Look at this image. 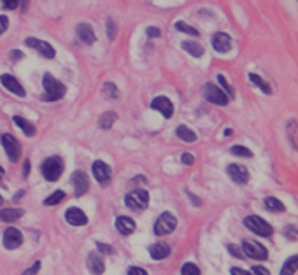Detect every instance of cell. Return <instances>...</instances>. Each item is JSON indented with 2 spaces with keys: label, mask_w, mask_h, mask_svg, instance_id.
<instances>
[{
  "label": "cell",
  "mask_w": 298,
  "mask_h": 275,
  "mask_svg": "<svg viewBox=\"0 0 298 275\" xmlns=\"http://www.w3.org/2000/svg\"><path fill=\"white\" fill-rule=\"evenodd\" d=\"M42 83H44V90H46V95H44L46 100H60L65 95V86L60 81H56L51 74L44 75Z\"/></svg>",
  "instance_id": "1"
},
{
  "label": "cell",
  "mask_w": 298,
  "mask_h": 275,
  "mask_svg": "<svg viewBox=\"0 0 298 275\" xmlns=\"http://www.w3.org/2000/svg\"><path fill=\"white\" fill-rule=\"evenodd\" d=\"M42 175L46 181H56L62 175L63 172V161L58 156H53V158H47L46 161L42 163Z\"/></svg>",
  "instance_id": "2"
},
{
  "label": "cell",
  "mask_w": 298,
  "mask_h": 275,
  "mask_svg": "<svg viewBox=\"0 0 298 275\" xmlns=\"http://www.w3.org/2000/svg\"><path fill=\"white\" fill-rule=\"evenodd\" d=\"M244 223H246V226L251 229L252 233L261 235V237H270V235L274 233L272 226L260 216H249V217H246V221Z\"/></svg>",
  "instance_id": "3"
},
{
  "label": "cell",
  "mask_w": 298,
  "mask_h": 275,
  "mask_svg": "<svg viewBox=\"0 0 298 275\" xmlns=\"http://www.w3.org/2000/svg\"><path fill=\"white\" fill-rule=\"evenodd\" d=\"M125 204L132 210H144L149 204V195L144 189H137V191H132L130 195H126Z\"/></svg>",
  "instance_id": "4"
},
{
  "label": "cell",
  "mask_w": 298,
  "mask_h": 275,
  "mask_svg": "<svg viewBox=\"0 0 298 275\" xmlns=\"http://www.w3.org/2000/svg\"><path fill=\"white\" fill-rule=\"evenodd\" d=\"M176 226H177L176 217L170 212H163L158 217V221L155 223V233L160 235V237H161V235H168L176 229Z\"/></svg>",
  "instance_id": "5"
},
{
  "label": "cell",
  "mask_w": 298,
  "mask_h": 275,
  "mask_svg": "<svg viewBox=\"0 0 298 275\" xmlns=\"http://www.w3.org/2000/svg\"><path fill=\"white\" fill-rule=\"evenodd\" d=\"M242 251H244V256H249V258L258 259V261L267 259V256H269L267 249H265L260 242H256V240H244L242 242Z\"/></svg>",
  "instance_id": "6"
},
{
  "label": "cell",
  "mask_w": 298,
  "mask_h": 275,
  "mask_svg": "<svg viewBox=\"0 0 298 275\" xmlns=\"http://www.w3.org/2000/svg\"><path fill=\"white\" fill-rule=\"evenodd\" d=\"M204 95H206V98L209 102H212V104H216V105H227L228 104V98L227 96V93L223 92L221 88H218L216 84H206L204 86Z\"/></svg>",
  "instance_id": "7"
},
{
  "label": "cell",
  "mask_w": 298,
  "mask_h": 275,
  "mask_svg": "<svg viewBox=\"0 0 298 275\" xmlns=\"http://www.w3.org/2000/svg\"><path fill=\"white\" fill-rule=\"evenodd\" d=\"M2 144H4V149H5V153H7V158L11 160V161H18L21 156L20 142H18L13 135L5 134V135H2Z\"/></svg>",
  "instance_id": "8"
},
{
  "label": "cell",
  "mask_w": 298,
  "mask_h": 275,
  "mask_svg": "<svg viewBox=\"0 0 298 275\" xmlns=\"http://www.w3.org/2000/svg\"><path fill=\"white\" fill-rule=\"evenodd\" d=\"M25 44L28 47H34L35 51H39V54H42L44 58H55V49L51 44H47L46 41H41V39L35 37H28L25 41Z\"/></svg>",
  "instance_id": "9"
},
{
  "label": "cell",
  "mask_w": 298,
  "mask_h": 275,
  "mask_svg": "<svg viewBox=\"0 0 298 275\" xmlns=\"http://www.w3.org/2000/svg\"><path fill=\"white\" fill-rule=\"evenodd\" d=\"M92 170H93V175H95V179L98 181L100 186H105V184L111 181V167L107 163L98 160V161H95L92 165Z\"/></svg>",
  "instance_id": "10"
},
{
  "label": "cell",
  "mask_w": 298,
  "mask_h": 275,
  "mask_svg": "<svg viewBox=\"0 0 298 275\" xmlns=\"http://www.w3.org/2000/svg\"><path fill=\"white\" fill-rule=\"evenodd\" d=\"M23 244V235L18 228H7L4 231V247L5 249H16Z\"/></svg>",
  "instance_id": "11"
},
{
  "label": "cell",
  "mask_w": 298,
  "mask_h": 275,
  "mask_svg": "<svg viewBox=\"0 0 298 275\" xmlns=\"http://www.w3.org/2000/svg\"><path fill=\"white\" fill-rule=\"evenodd\" d=\"M0 83H2V86H4L7 92L14 93V95H18V96H25V88L21 86L20 81H18L16 77H13L11 74L0 75Z\"/></svg>",
  "instance_id": "12"
},
{
  "label": "cell",
  "mask_w": 298,
  "mask_h": 275,
  "mask_svg": "<svg viewBox=\"0 0 298 275\" xmlns=\"http://www.w3.org/2000/svg\"><path fill=\"white\" fill-rule=\"evenodd\" d=\"M72 186H74V191H76V196L84 195V193L88 191V188H90L88 175L84 174V172H81V170L74 172V175H72Z\"/></svg>",
  "instance_id": "13"
},
{
  "label": "cell",
  "mask_w": 298,
  "mask_h": 275,
  "mask_svg": "<svg viewBox=\"0 0 298 275\" xmlns=\"http://www.w3.org/2000/svg\"><path fill=\"white\" fill-rule=\"evenodd\" d=\"M212 47L218 53H228L231 49V37L225 32H218L212 35Z\"/></svg>",
  "instance_id": "14"
},
{
  "label": "cell",
  "mask_w": 298,
  "mask_h": 275,
  "mask_svg": "<svg viewBox=\"0 0 298 275\" xmlns=\"http://www.w3.org/2000/svg\"><path fill=\"white\" fill-rule=\"evenodd\" d=\"M151 107L155 109V111H158L160 114H163L165 117H172L174 114V105L167 96H156L155 100H153Z\"/></svg>",
  "instance_id": "15"
},
{
  "label": "cell",
  "mask_w": 298,
  "mask_h": 275,
  "mask_svg": "<svg viewBox=\"0 0 298 275\" xmlns=\"http://www.w3.org/2000/svg\"><path fill=\"white\" fill-rule=\"evenodd\" d=\"M65 219H67V223H70L72 226H84L86 223H88V217H86V214L81 210V208L77 207H70L65 212Z\"/></svg>",
  "instance_id": "16"
},
{
  "label": "cell",
  "mask_w": 298,
  "mask_h": 275,
  "mask_svg": "<svg viewBox=\"0 0 298 275\" xmlns=\"http://www.w3.org/2000/svg\"><path fill=\"white\" fill-rule=\"evenodd\" d=\"M228 175L239 184H246L249 179V172L242 165H228Z\"/></svg>",
  "instance_id": "17"
},
{
  "label": "cell",
  "mask_w": 298,
  "mask_h": 275,
  "mask_svg": "<svg viewBox=\"0 0 298 275\" xmlns=\"http://www.w3.org/2000/svg\"><path fill=\"white\" fill-rule=\"evenodd\" d=\"M86 265H88V270L92 272L93 275H100V274H104V270H105L104 259L100 258L98 252H92V254L88 256Z\"/></svg>",
  "instance_id": "18"
},
{
  "label": "cell",
  "mask_w": 298,
  "mask_h": 275,
  "mask_svg": "<svg viewBox=\"0 0 298 275\" xmlns=\"http://www.w3.org/2000/svg\"><path fill=\"white\" fill-rule=\"evenodd\" d=\"M116 228L121 235H130L135 231V223L132 217H126V216H119L116 219Z\"/></svg>",
  "instance_id": "19"
},
{
  "label": "cell",
  "mask_w": 298,
  "mask_h": 275,
  "mask_svg": "<svg viewBox=\"0 0 298 275\" xmlns=\"http://www.w3.org/2000/svg\"><path fill=\"white\" fill-rule=\"evenodd\" d=\"M77 35H79V39L84 44H93V42H95V32H93L92 26L86 25V23L77 25Z\"/></svg>",
  "instance_id": "20"
},
{
  "label": "cell",
  "mask_w": 298,
  "mask_h": 275,
  "mask_svg": "<svg viewBox=\"0 0 298 275\" xmlns=\"http://www.w3.org/2000/svg\"><path fill=\"white\" fill-rule=\"evenodd\" d=\"M149 254H151L153 259H163V258H167V256L170 254V247H168L167 244H163V242H158V244L151 246V249H149Z\"/></svg>",
  "instance_id": "21"
},
{
  "label": "cell",
  "mask_w": 298,
  "mask_h": 275,
  "mask_svg": "<svg viewBox=\"0 0 298 275\" xmlns=\"http://www.w3.org/2000/svg\"><path fill=\"white\" fill-rule=\"evenodd\" d=\"M23 216V210L21 208H2L0 210V221L4 223H14L16 219Z\"/></svg>",
  "instance_id": "22"
},
{
  "label": "cell",
  "mask_w": 298,
  "mask_h": 275,
  "mask_svg": "<svg viewBox=\"0 0 298 275\" xmlns=\"http://www.w3.org/2000/svg\"><path fill=\"white\" fill-rule=\"evenodd\" d=\"M14 123L23 130V134L25 135H28V137H34L35 135V126L32 125L28 119H25V117H21V116H14Z\"/></svg>",
  "instance_id": "23"
},
{
  "label": "cell",
  "mask_w": 298,
  "mask_h": 275,
  "mask_svg": "<svg viewBox=\"0 0 298 275\" xmlns=\"http://www.w3.org/2000/svg\"><path fill=\"white\" fill-rule=\"evenodd\" d=\"M176 135L181 138V140H184V142H195V140H197V135H195V132H193V130H189L186 125L177 126Z\"/></svg>",
  "instance_id": "24"
},
{
  "label": "cell",
  "mask_w": 298,
  "mask_h": 275,
  "mask_svg": "<svg viewBox=\"0 0 298 275\" xmlns=\"http://www.w3.org/2000/svg\"><path fill=\"white\" fill-rule=\"evenodd\" d=\"M183 49L184 51H188L191 56H195V58H200L202 54H204V47L198 44V42H195V41H186V42H183Z\"/></svg>",
  "instance_id": "25"
},
{
  "label": "cell",
  "mask_w": 298,
  "mask_h": 275,
  "mask_svg": "<svg viewBox=\"0 0 298 275\" xmlns=\"http://www.w3.org/2000/svg\"><path fill=\"white\" fill-rule=\"evenodd\" d=\"M265 207H267V210H270V212H284V204L282 202H279L277 198H274V196H269V198H265Z\"/></svg>",
  "instance_id": "26"
},
{
  "label": "cell",
  "mask_w": 298,
  "mask_h": 275,
  "mask_svg": "<svg viewBox=\"0 0 298 275\" xmlns=\"http://www.w3.org/2000/svg\"><path fill=\"white\" fill-rule=\"evenodd\" d=\"M297 261H298L297 256H291L290 259H286V263L282 265L281 275H295L297 274Z\"/></svg>",
  "instance_id": "27"
},
{
  "label": "cell",
  "mask_w": 298,
  "mask_h": 275,
  "mask_svg": "<svg viewBox=\"0 0 298 275\" xmlns=\"http://www.w3.org/2000/svg\"><path fill=\"white\" fill-rule=\"evenodd\" d=\"M249 81H252V84H254V86L260 88L261 92L267 93V95H270V93H272V88H270L269 84H267V81L261 79L260 75H256V74H249Z\"/></svg>",
  "instance_id": "28"
},
{
  "label": "cell",
  "mask_w": 298,
  "mask_h": 275,
  "mask_svg": "<svg viewBox=\"0 0 298 275\" xmlns=\"http://www.w3.org/2000/svg\"><path fill=\"white\" fill-rule=\"evenodd\" d=\"M218 83L221 84V90H223L225 93H227L228 98H233V96H235V92H233V88L230 86V83L227 81V77H225V75H221V74L218 75Z\"/></svg>",
  "instance_id": "29"
},
{
  "label": "cell",
  "mask_w": 298,
  "mask_h": 275,
  "mask_svg": "<svg viewBox=\"0 0 298 275\" xmlns=\"http://www.w3.org/2000/svg\"><path fill=\"white\" fill-rule=\"evenodd\" d=\"M114 119H116V116H114L113 113H105V114H102V117L98 119V125H100V128L107 130V128L113 126Z\"/></svg>",
  "instance_id": "30"
},
{
  "label": "cell",
  "mask_w": 298,
  "mask_h": 275,
  "mask_svg": "<svg viewBox=\"0 0 298 275\" xmlns=\"http://www.w3.org/2000/svg\"><path fill=\"white\" fill-rule=\"evenodd\" d=\"M63 198H65V193H63L62 189H58V191H55L51 196H47L46 200H44V204H46V205H56V204H60Z\"/></svg>",
  "instance_id": "31"
},
{
  "label": "cell",
  "mask_w": 298,
  "mask_h": 275,
  "mask_svg": "<svg viewBox=\"0 0 298 275\" xmlns=\"http://www.w3.org/2000/svg\"><path fill=\"white\" fill-rule=\"evenodd\" d=\"M176 28L179 30V32H184V34H189V35H193V37H197L198 32L193 28V26H189L188 23H184V21H177L176 23Z\"/></svg>",
  "instance_id": "32"
},
{
  "label": "cell",
  "mask_w": 298,
  "mask_h": 275,
  "mask_svg": "<svg viewBox=\"0 0 298 275\" xmlns=\"http://www.w3.org/2000/svg\"><path fill=\"white\" fill-rule=\"evenodd\" d=\"M230 151H231V155H235V156H244V158H251L252 156L251 149H248V147H244V146H233Z\"/></svg>",
  "instance_id": "33"
},
{
  "label": "cell",
  "mask_w": 298,
  "mask_h": 275,
  "mask_svg": "<svg viewBox=\"0 0 298 275\" xmlns=\"http://www.w3.org/2000/svg\"><path fill=\"white\" fill-rule=\"evenodd\" d=\"M181 275H200V268L195 263H186L181 270Z\"/></svg>",
  "instance_id": "34"
},
{
  "label": "cell",
  "mask_w": 298,
  "mask_h": 275,
  "mask_svg": "<svg viewBox=\"0 0 298 275\" xmlns=\"http://www.w3.org/2000/svg\"><path fill=\"white\" fill-rule=\"evenodd\" d=\"M104 92L105 93H109L113 98H118V90H116V86H114V83H105V86H104Z\"/></svg>",
  "instance_id": "35"
},
{
  "label": "cell",
  "mask_w": 298,
  "mask_h": 275,
  "mask_svg": "<svg viewBox=\"0 0 298 275\" xmlns=\"http://www.w3.org/2000/svg\"><path fill=\"white\" fill-rule=\"evenodd\" d=\"M107 35H109L111 41L116 37V26H114V21L113 20H107Z\"/></svg>",
  "instance_id": "36"
},
{
  "label": "cell",
  "mask_w": 298,
  "mask_h": 275,
  "mask_svg": "<svg viewBox=\"0 0 298 275\" xmlns=\"http://www.w3.org/2000/svg\"><path fill=\"white\" fill-rule=\"evenodd\" d=\"M39 270H41V261H35L34 265H32V267L28 268V270L23 272V275H35Z\"/></svg>",
  "instance_id": "37"
},
{
  "label": "cell",
  "mask_w": 298,
  "mask_h": 275,
  "mask_svg": "<svg viewBox=\"0 0 298 275\" xmlns=\"http://www.w3.org/2000/svg\"><path fill=\"white\" fill-rule=\"evenodd\" d=\"M2 4H4L5 9H16L18 4H20V0H2Z\"/></svg>",
  "instance_id": "38"
},
{
  "label": "cell",
  "mask_w": 298,
  "mask_h": 275,
  "mask_svg": "<svg viewBox=\"0 0 298 275\" xmlns=\"http://www.w3.org/2000/svg\"><path fill=\"white\" fill-rule=\"evenodd\" d=\"M228 249H230V254H231V256H237V258H244V254L240 252V249H239L237 246H233V244H230V246H228Z\"/></svg>",
  "instance_id": "39"
},
{
  "label": "cell",
  "mask_w": 298,
  "mask_h": 275,
  "mask_svg": "<svg viewBox=\"0 0 298 275\" xmlns=\"http://www.w3.org/2000/svg\"><path fill=\"white\" fill-rule=\"evenodd\" d=\"M251 274L252 275H270V272L267 270V268H263V267H254Z\"/></svg>",
  "instance_id": "40"
},
{
  "label": "cell",
  "mask_w": 298,
  "mask_h": 275,
  "mask_svg": "<svg viewBox=\"0 0 298 275\" xmlns=\"http://www.w3.org/2000/svg\"><path fill=\"white\" fill-rule=\"evenodd\" d=\"M193 161H195V158L189 155V153H184V155H183V163H184V165H193Z\"/></svg>",
  "instance_id": "41"
},
{
  "label": "cell",
  "mask_w": 298,
  "mask_h": 275,
  "mask_svg": "<svg viewBox=\"0 0 298 275\" xmlns=\"http://www.w3.org/2000/svg\"><path fill=\"white\" fill-rule=\"evenodd\" d=\"M128 275H147V272L146 270H142V268H130L128 270Z\"/></svg>",
  "instance_id": "42"
},
{
  "label": "cell",
  "mask_w": 298,
  "mask_h": 275,
  "mask_svg": "<svg viewBox=\"0 0 298 275\" xmlns=\"http://www.w3.org/2000/svg\"><path fill=\"white\" fill-rule=\"evenodd\" d=\"M7 25H9L7 18H5V16H0V34H2V32H5V30H7Z\"/></svg>",
  "instance_id": "43"
},
{
  "label": "cell",
  "mask_w": 298,
  "mask_h": 275,
  "mask_svg": "<svg viewBox=\"0 0 298 275\" xmlns=\"http://www.w3.org/2000/svg\"><path fill=\"white\" fill-rule=\"evenodd\" d=\"M97 247L102 251V252H105V254H111V252H113V247L105 246V244H97Z\"/></svg>",
  "instance_id": "44"
},
{
  "label": "cell",
  "mask_w": 298,
  "mask_h": 275,
  "mask_svg": "<svg viewBox=\"0 0 298 275\" xmlns=\"http://www.w3.org/2000/svg\"><path fill=\"white\" fill-rule=\"evenodd\" d=\"M290 137H291V140H293V147L297 149V121L293 123V134L290 132Z\"/></svg>",
  "instance_id": "45"
},
{
  "label": "cell",
  "mask_w": 298,
  "mask_h": 275,
  "mask_svg": "<svg viewBox=\"0 0 298 275\" xmlns=\"http://www.w3.org/2000/svg\"><path fill=\"white\" fill-rule=\"evenodd\" d=\"M231 275H252V274L242 270V268H231Z\"/></svg>",
  "instance_id": "46"
},
{
  "label": "cell",
  "mask_w": 298,
  "mask_h": 275,
  "mask_svg": "<svg viewBox=\"0 0 298 275\" xmlns=\"http://www.w3.org/2000/svg\"><path fill=\"white\" fill-rule=\"evenodd\" d=\"M147 35H149V37H158L160 30L155 28V26H151V28H147Z\"/></svg>",
  "instance_id": "47"
},
{
  "label": "cell",
  "mask_w": 298,
  "mask_h": 275,
  "mask_svg": "<svg viewBox=\"0 0 298 275\" xmlns=\"http://www.w3.org/2000/svg\"><path fill=\"white\" fill-rule=\"evenodd\" d=\"M21 56H23V54H21V51H13V53H11V58H13V60H20Z\"/></svg>",
  "instance_id": "48"
},
{
  "label": "cell",
  "mask_w": 298,
  "mask_h": 275,
  "mask_svg": "<svg viewBox=\"0 0 298 275\" xmlns=\"http://www.w3.org/2000/svg\"><path fill=\"white\" fill-rule=\"evenodd\" d=\"M28 172H30V161L26 160V161H25V168H23V174L28 175Z\"/></svg>",
  "instance_id": "49"
},
{
  "label": "cell",
  "mask_w": 298,
  "mask_h": 275,
  "mask_svg": "<svg viewBox=\"0 0 298 275\" xmlns=\"http://www.w3.org/2000/svg\"><path fill=\"white\" fill-rule=\"evenodd\" d=\"M23 195H25V191H18V195H16V200H20V198H21V196H23Z\"/></svg>",
  "instance_id": "50"
},
{
  "label": "cell",
  "mask_w": 298,
  "mask_h": 275,
  "mask_svg": "<svg viewBox=\"0 0 298 275\" xmlns=\"http://www.w3.org/2000/svg\"><path fill=\"white\" fill-rule=\"evenodd\" d=\"M2 177H4V168L0 167V179H2Z\"/></svg>",
  "instance_id": "51"
},
{
  "label": "cell",
  "mask_w": 298,
  "mask_h": 275,
  "mask_svg": "<svg viewBox=\"0 0 298 275\" xmlns=\"http://www.w3.org/2000/svg\"><path fill=\"white\" fill-rule=\"evenodd\" d=\"M2 204H4V198H2V196H0V205H2Z\"/></svg>",
  "instance_id": "52"
}]
</instances>
